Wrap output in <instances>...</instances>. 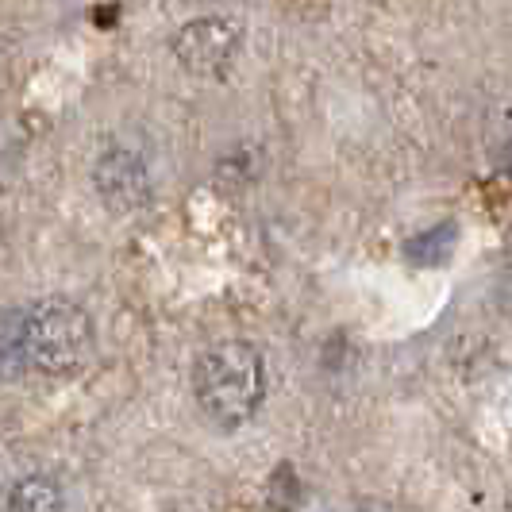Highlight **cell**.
Masks as SVG:
<instances>
[{"mask_svg": "<svg viewBox=\"0 0 512 512\" xmlns=\"http://www.w3.org/2000/svg\"><path fill=\"white\" fill-rule=\"evenodd\" d=\"M93 185H97V197L104 201V208L116 212V216H128V212H135V208H143L151 201L147 162L139 154L124 151V147H112V151H104L97 158Z\"/></svg>", "mask_w": 512, "mask_h": 512, "instance_id": "4", "label": "cell"}, {"mask_svg": "<svg viewBox=\"0 0 512 512\" xmlns=\"http://www.w3.org/2000/svg\"><path fill=\"white\" fill-rule=\"evenodd\" d=\"M8 509L12 512H66V497H62V489L54 486L51 478L31 474V478H20L16 486L8 489Z\"/></svg>", "mask_w": 512, "mask_h": 512, "instance_id": "5", "label": "cell"}, {"mask_svg": "<svg viewBox=\"0 0 512 512\" xmlns=\"http://www.w3.org/2000/svg\"><path fill=\"white\" fill-rule=\"evenodd\" d=\"M4 355L20 370L35 374H74L93 355V320L66 297H43L12 308L4 316Z\"/></svg>", "mask_w": 512, "mask_h": 512, "instance_id": "1", "label": "cell"}, {"mask_svg": "<svg viewBox=\"0 0 512 512\" xmlns=\"http://www.w3.org/2000/svg\"><path fill=\"white\" fill-rule=\"evenodd\" d=\"M455 243H459V228L447 220V224L409 239L405 243V258H409L412 266H443L451 258V251H455Z\"/></svg>", "mask_w": 512, "mask_h": 512, "instance_id": "6", "label": "cell"}, {"mask_svg": "<svg viewBox=\"0 0 512 512\" xmlns=\"http://www.w3.org/2000/svg\"><path fill=\"white\" fill-rule=\"evenodd\" d=\"M193 397L212 424L239 428L266 401V359L247 339H220L193 362Z\"/></svg>", "mask_w": 512, "mask_h": 512, "instance_id": "2", "label": "cell"}, {"mask_svg": "<svg viewBox=\"0 0 512 512\" xmlns=\"http://www.w3.org/2000/svg\"><path fill=\"white\" fill-rule=\"evenodd\" d=\"M243 31L224 16H205L193 20L174 35V54L189 74H220L239 51Z\"/></svg>", "mask_w": 512, "mask_h": 512, "instance_id": "3", "label": "cell"}]
</instances>
